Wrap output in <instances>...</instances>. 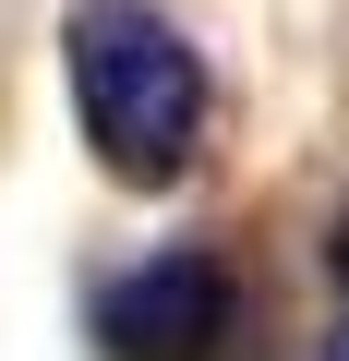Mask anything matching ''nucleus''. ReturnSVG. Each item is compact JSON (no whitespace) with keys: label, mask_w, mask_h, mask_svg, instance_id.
<instances>
[{"label":"nucleus","mask_w":349,"mask_h":361,"mask_svg":"<svg viewBox=\"0 0 349 361\" xmlns=\"http://www.w3.org/2000/svg\"><path fill=\"white\" fill-rule=\"evenodd\" d=\"M61 61H73V109H85V145L109 180L133 193H169L205 145V61L193 37L145 13V0H73L61 25Z\"/></svg>","instance_id":"1"},{"label":"nucleus","mask_w":349,"mask_h":361,"mask_svg":"<svg viewBox=\"0 0 349 361\" xmlns=\"http://www.w3.org/2000/svg\"><path fill=\"white\" fill-rule=\"evenodd\" d=\"M325 277H337V301H349V217L325 229Z\"/></svg>","instance_id":"3"},{"label":"nucleus","mask_w":349,"mask_h":361,"mask_svg":"<svg viewBox=\"0 0 349 361\" xmlns=\"http://www.w3.org/2000/svg\"><path fill=\"white\" fill-rule=\"evenodd\" d=\"M85 325H97V361H229L241 277H229V253L181 241V253H145L133 277H109Z\"/></svg>","instance_id":"2"},{"label":"nucleus","mask_w":349,"mask_h":361,"mask_svg":"<svg viewBox=\"0 0 349 361\" xmlns=\"http://www.w3.org/2000/svg\"><path fill=\"white\" fill-rule=\"evenodd\" d=\"M325 361H349V301H337V325H325Z\"/></svg>","instance_id":"4"}]
</instances>
